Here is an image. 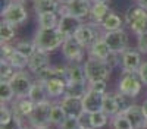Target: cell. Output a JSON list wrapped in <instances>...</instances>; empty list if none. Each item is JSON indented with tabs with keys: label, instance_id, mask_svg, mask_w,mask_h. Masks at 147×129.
<instances>
[{
	"label": "cell",
	"instance_id": "obj_1",
	"mask_svg": "<svg viewBox=\"0 0 147 129\" xmlns=\"http://www.w3.org/2000/svg\"><path fill=\"white\" fill-rule=\"evenodd\" d=\"M65 38L66 37L57 28H53V29L38 28V31L34 35L32 41H34V44L37 45L38 50L50 53V51H55L56 49H59V47H62Z\"/></svg>",
	"mask_w": 147,
	"mask_h": 129
},
{
	"label": "cell",
	"instance_id": "obj_2",
	"mask_svg": "<svg viewBox=\"0 0 147 129\" xmlns=\"http://www.w3.org/2000/svg\"><path fill=\"white\" fill-rule=\"evenodd\" d=\"M124 19H125V23L129 27V29L137 37L147 34V10L143 9L138 3L127 9Z\"/></svg>",
	"mask_w": 147,
	"mask_h": 129
},
{
	"label": "cell",
	"instance_id": "obj_3",
	"mask_svg": "<svg viewBox=\"0 0 147 129\" xmlns=\"http://www.w3.org/2000/svg\"><path fill=\"white\" fill-rule=\"evenodd\" d=\"M84 70H85V75H87V81L96 82V81H106L110 75L112 68L103 59L88 56V59L84 63Z\"/></svg>",
	"mask_w": 147,
	"mask_h": 129
},
{
	"label": "cell",
	"instance_id": "obj_4",
	"mask_svg": "<svg viewBox=\"0 0 147 129\" xmlns=\"http://www.w3.org/2000/svg\"><path fill=\"white\" fill-rule=\"evenodd\" d=\"M52 106L53 103L50 100H47L44 103L35 104V107L32 113L28 117V125L32 126L34 129H47L52 125L50 122V112H52Z\"/></svg>",
	"mask_w": 147,
	"mask_h": 129
},
{
	"label": "cell",
	"instance_id": "obj_5",
	"mask_svg": "<svg viewBox=\"0 0 147 129\" xmlns=\"http://www.w3.org/2000/svg\"><path fill=\"white\" fill-rule=\"evenodd\" d=\"M100 28H102L100 23L90 21L88 23H82L74 37L80 41V44L82 47H85V49L88 50L97 40L103 37V32L100 31Z\"/></svg>",
	"mask_w": 147,
	"mask_h": 129
},
{
	"label": "cell",
	"instance_id": "obj_6",
	"mask_svg": "<svg viewBox=\"0 0 147 129\" xmlns=\"http://www.w3.org/2000/svg\"><path fill=\"white\" fill-rule=\"evenodd\" d=\"M141 88H143V81L138 72H122V76L118 84V90L122 94H127V96L136 98L141 92Z\"/></svg>",
	"mask_w": 147,
	"mask_h": 129
},
{
	"label": "cell",
	"instance_id": "obj_7",
	"mask_svg": "<svg viewBox=\"0 0 147 129\" xmlns=\"http://www.w3.org/2000/svg\"><path fill=\"white\" fill-rule=\"evenodd\" d=\"M27 19H28V12L19 0H16V2L10 0V3L2 10V21H6L15 27L22 25Z\"/></svg>",
	"mask_w": 147,
	"mask_h": 129
},
{
	"label": "cell",
	"instance_id": "obj_8",
	"mask_svg": "<svg viewBox=\"0 0 147 129\" xmlns=\"http://www.w3.org/2000/svg\"><path fill=\"white\" fill-rule=\"evenodd\" d=\"M103 38L107 43L110 51H115L122 54L125 50H128V34L124 29H116V31H106L103 32Z\"/></svg>",
	"mask_w": 147,
	"mask_h": 129
},
{
	"label": "cell",
	"instance_id": "obj_9",
	"mask_svg": "<svg viewBox=\"0 0 147 129\" xmlns=\"http://www.w3.org/2000/svg\"><path fill=\"white\" fill-rule=\"evenodd\" d=\"M84 53L85 47H82L75 37L65 38L62 44V54L69 63H81L84 59Z\"/></svg>",
	"mask_w": 147,
	"mask_h": 129
},
{
	"label": "cell",
	"instance_id": "obj_10",
	"mask_svg": "<svg viewBox=\"0 0 147 129\" xmlns=\"http://www.w3.org/2000/svg\"><path fill=\"white\" fill-rule=\"evenodd\" d=\"M91 6H93L91 0H69L65 5H62L59 15L69 13V15H74L80 19H84V18L90 16Z\"/></svg>",
	"mask_w": 147,
	"mask_h": 129
},
{
	"label": "cell",
	"instance_id": "obj_11",
	"mask_svg": "<svg viewBox=\"0 0 147 129\" xmlns=\"http://www.w3.org/2000/svg\"><path fill=\"white\" fill-rule=\"evenodd\" d=\"M34 84V81L31 79L30 74H27L25 70H18V74L15 75V78L10 81V85L13 88L15 97H28L30 90Z\"/></svg>",
	"mask_w": 147,
	"mask_h": 129
},
{
	"label": "cell",
	"instance_id": "obj_12",
	"mask_svg": "<svg viewBox=\"0 0 147 129\" xmlns=\"http://www.w3.org/2000/svg\"><path fill=\"white\" fill-rule=\"evenodd\" d=\"M82 25V22L80 18L74 16V15H69V13H62L60 15V19H59V25H57V29L62 32L66 38L69 37H74L75 32L78 31V28Z\"/></svg>",
	"mask_w": 147,
	"mask_h": 129
},
{
	"label": "cell",
	"instance_id": "obj_13",
	"mask_svg": "<svg viewBox=\"0 0 147 129\" xmlns=\"http://www.w3.org/2000/svg\"><path fill=\"white\" fill-rule=\"evenodd\" d=\"M121 63H122V72H138L141 62V54L137 50H125L121 54Z\"/></svg>",
	"mask_w": 147,
	"mask_h": 129
},
{
	"label": "cell",
	"instance_id": "obj_14",
	"mask_svg": "<svg viewBox=\"0 0 147 129\" xmlns=\"http://www.w3.org/2000/svg\"><path fill=\"white\" fill-rule=\"evenodd\" d=\"M103 97H105L103 92H99V91H94V90L88 88V91L85 92V96L82 97L84 112L94 113V112L102 110V107H103Z\"/></svg>",
	"mask_w": 147,
	"mask_h": 129
},
{
	"label": "cell",
	"instance_id": "obj_15",
	"mask_svg": "<svg viewBox=\"0 0 147 129\" xmlns=\"http://www.w3.org/2000/svg\"><path fill=\"white\" fill-rule=\"evenodd\" d=\"M50 65V57H49V53L47 51H43V50H38L37 49V51L30 57L28 60V69L31 74H40L41 70L47 69Z\"/></svg>",
	"mask_w": 147,
	"mask_h": 129
},
{
	"label": "cell",
	"instance_id": "obj_16",
	"mask_svg": "<svg viewBox=\"0 0 147 129\" xmlns=\"http://www.w3.org/2000/svg\"><path fill=\"white\" fill-rule=\"evenodd\" d=\"M125 116L129 119V122H131V125H132L134 129H144L147 116L144 113L143 106H138V104L134 103L131 107L125 112Z\"/></svg>",
	"mask_w": 147,
	"mask_h": 129
},
{
	"label": "cell",
	"instance_id": "obj_17",
	"mask_svg": "<svg viewBox=\"0 0 147 129\" xmlns=\"http://www.w3.org/2000/svg\"><path fill=\"white\" fill-rule=\"evenodd\" d=\"M35 107V103L32 100H30L28 97H19L15 100V103L12 104V112H13V114L22 117V119H28L30 114L32 113Z\"/></svg>",
	"mask_w": 147,
	"mask_h": 129
},
{
	"label": "cell",
	"instance_id": "obj_18",
	"mask_svg": "<svg viewBox=\"0 0 147 129\" xmlns=\"http://www.w3.org/2000/svg\"><path fill=\"white\" fill-rule=\"evenodd\" d=\"M60 104H62L63 110L66 112L68 116H74V117H78L82 112V98L80 97H72V96H63L62 100H60Z\"/></svg>",
	"mask_w": 147,
	"mask_h": 129
},
{
	"label": "cell",
	"instance_id": "obj_19",
	"mask_svg": "<svg viewBox=\"0 0 147 129\" xmlns=\"http://www.w3.org/2000/svg\"><path fill=\"white\" fill-rule=\"evenodd\" d=\"M46 90L50 98H59L63 97L66 92V81L63 78H52L44 82Z\"/></svg>",
	"mask_w": 147,
	"mask_h": 129
},
{
	"label": "cell",
	"instance_id": "obj_20",
	"mask_svg": "<svg viewBox=\"0 0 147 129\" xmlns=\"http://www.w3.org/2000/svg\"><path fill=\"white\" fill-rule=\"evenodd\" d=\"M65 81L66 82H88L87 75H85V70H84V65H81V63L66 65Z\"/></svg>",
	"mask_w": 147,
	"mask_h": 129
},
{
	"label": "cell",
	"instance_id": "obj_21",
	"mask_svg": "<svg viewBox=\"0 0 147 129\" xmlns=\"http://www.w3.org/2000/svg\"><path fill=\"white\" fill-rule=\"evenodd\" d=\"M28 98L32 100L35 104L50 100V97H49V94H47V90H46V84L43 81H38V79L34 81V84L30 90V94H28Z\"/></svg>",
	"mask_w": 147,
	"mask_h": 129
},
{
	"label": "cell",
	"instance_id": "obj_22",
	"mask_svg": "<svg viewBox=\"0 0 147 129\" xmlns=\"http://www.w3.org/2000/svg\"><path fill=\"white\" fill-rule=\"evenodd\" d=\"M34 2V10L37 15L40 13H49V12H56L59 13L62 3L59 0H32Z\"/></svg>",
	"mask_w": 147,
	"mask_h": 129
},
{
	"label": "cell",
	"instance_id": "obj_23",
	"mask_svg": "<svg viewBox=\"0 0 147 129\" xmlns=\"http://www.w3.org/2000/svg\"><path fill=\"white\" fill-rule=\"evenodd\" d=\"M110 7L107 2H94L91 6V12H90V19L93 22L100 23L109 13H110Z\"/></svg>",
	"mask_w": 147,
	"mask_h": 129
},
{
	"label": "cell",
	"instance_id": "obj_24",
	"mask_svg": "<svg viewBox=\"0 0 147 129\" xmlns=\"http://www.w3.org/2000/svg\"><path fill=\"white\" fill-rule=\"evenodd\" d=\"M124 21L119 15L113 13V12H110V13L100 22V27L103 29V32L106 31H116V29H122V27H124Z\"/></svg>",
	"mask_w": 147,
	"mask_h": 129
},
{
	"label": "cell",
	"instance_id": "obj_25",
	"mask_svg": "<svg viewBox=\"0 0 147 129\" xmlns=\"http://www.w3.org/2000/svg\"><path fill=\"white\" fill-rule=\"evenodd\" d=\"M60 15L56 12H49V13H40L37 15V21H38V27L44 29H53L57 28L59 25Z\"/></svg>",
	"mask_w": 147,
	"mask_h": 129
},
{
	"label": "cell",
	"instance_id": "obj_26",
	"mask_svg": "<svg viewBox=\"0 0 147 129\" xmlns=\"http://www.w3.org/2000/svg\"><path fill=\"white\" fill-rule=\"evenodd\" d=\"M109 54H110V49H109V45H107V43L105 41L103 37L99 38L88 49V56H91V57H97V59H103V60H106Z\"/></svg>",
	"mask_w": 147,
	"mask_h": 129
},
{
	"label": "cell",
	"instance_id": "obj_27",
	"mask_svg": "<svg viewBox=\"0 0 147 129\" xmlns=\"http://www.w3.org/2000/svg\"><path fill=\"white\" fill-rule=\"evenodd\" d=\"M102 110L107 116H110V117L116 116L119 113V104H118V100H116V94H113V92H105Z\"/></svg>",
	"mask_w": 147,
	"mask_h": 129
},
{
	"label": "cell",
	"instance_id": "obj_28",
	"mask_svg": "<svg viewBox=\"0 0 147 129\" xmlns=\"http://www.w3.org/2000/svg\"><path fill=\"white\" fill-rule=\"evenodd\" d=\"M87 91H88V82H66L65 96H72V97L82 98Z\"/></svg>",
	"mask_w": 147,
	"mask_h": 129
},
{
	"label": "cell",
	"instance_id": "obj_29",
	"mask_svg": "<svg viewBox=\"0 0 147 129\" xmlns=\"http://www.w3.org/2000/svg\"><path fill=\"white\" fill-rule=\"evenodd\" d=\"M16 74H18V69L9 60L2 59V62H0V79L5 81V82H10L12 79L15 78Z\"/></svg>",
	"mask_w": 147,
	"mask_h": 129
},
{
	"label": "cell",
	"instance_id": "obj_30",
	"mask_svg": "<svg viewBox=\"0 0 147 129\" xmlns=\"http://www.w3.org/2000/svg\"><path fill=\"white\" fill-rule=\"evenodd\" d=\"M66 117H68V114H66V112L63 110L62 104H60V103H53L52 112H50V122H52V125L59 126L60 123L66 119Z\"/></svg>",
	"mask_w": 147,
	"mask_h": 129
},
{
	"label": "cell",
	"instance_id": "obj_31",
	"mask_svg": "<svg viewBox=\"0 0 147 129\" xmlns=\"http://www.w3.org/2000/svg\"><path fill=\"white\" fill-rule=\"evenodd\" d=\"M15 35H16L15 25H12L6 21H2V25H0V40H2V43H10L15 38Z\"/></svg>",
	"mask_w": 147,
	"mask_h": 129
},
{
	"label": "cell",
	"instance_id": "obj_32",
	"mask_svg": "<svg viewBox=\"0 0 147 129\" xmlns=\"http://www.w3.org/2000/svg\"><path fill=\"white\" fill-rule=\"evenodd\" d=\"M16 51H19L21 54L27 56L28 59L37 51V45L34 44V41H19L15 44Z\"/></svg>",
	"mask_w": 147,
	"mask_h": 129
},
{
	"label": "cell",
	"instance_id": "obj_33",
	"mask_svg": "<svg viewBox=\"0 0 147 129\" xmlns=\"http://www.w3.org/2000/svg\"><path fill=\"white\" fill-rule=\"evenodd\" d=\"M7 60L13 65L18 70H24L25 68H28V60L30 59L27 57V56H24V54H21L19 51H15L13 54H12Z\"/></svg>",
	"mask_w": 147,
	"mask_h": 129
},
{
	"label": "cell",
	"instance_id": "obj_34",
	"mask_svg": "<svg viewBox=\"0 0 147 129\" xmlns=\"http://www.w3.org/2000/svg\"><path fill=\"white\" fill-rule=\"evenodd\" d=\"M112 128L113 129H134L129 119L125 116V113H118L112 119Z\"/></svg>",
	"mask_w": 147,
	"mask_h": 129
},
{
	"label": "cell",
	"instance_id": "obj_35",
	"mask_svg": "<svg viewBox=\"0 0 147 129\" xmlns=\"http://www.w3.org/2000/svg\"><path fill=\"white\" fill-rule=\"evenodd\" d=\"M13 97H15V92H13V88H12L10 82L2 81L0 82V100H2V103H9V101H12Z\"/></svg>",
	"mask_w": 147,
	"mask_h": 129
},
{
	"label": "cell",
	"instance_id": "obj_36",
	"mask_svg": "<svg viewBox=\"0 0 147 129\" xmlns=\"http://www.w3.org/2000/svg\"><path fill=\"white\" fill-rule=\"evenodd\" d=\"M90 114H91V123H93V128L94 129H100V128H103V126L107 125L109 116L103 110L94 112V113H90Z\"/></svg>",
	"mask_w": 147,
	"mask_h": 129
},
{
	"label": "cell",
	"instance_id": "obj_37",
	"mask_svg": "<svg viewBox=\"0 0 147 129\" xmlns=\"http://www.w3.org/2000/svg\"><path fill=\"white\" fill-rule=\"evenodd\" d=\"M116 100H118V104H119V113H125L131 107V106L134 104L132 97L127 96V94H122L121 91L116 92Z\"/></svg>",
	"mask_w": 147,
	"mask_h": 129
},
{
	"label": "cell",
	"instance_id": "obj_38",
	"mask_svg": "<svg viewBox=\"0 0 147 129\" xmlns=\"http://www.w3.org/2000/svg\"><path fill=\"white\" fill-rule=\"evenodd\" d=\"M22 122H24L22 117L13 114V117H12L7 123L2 125V128H0V129H22V128H24V123H22Z\"/></svg>",
	"mask_w": 147,
	"mask_h": 129
},
{
	"label": "cell",
	"instance_id": "obj_39",
	"mask_svg": "<svg viewBox=\"0 0 147 129\" xmlns=\"http://www.w3.org/2000/svg\"><path fill=\"white\" fill-rule=\"evenodd\" d=\"M12 117H13V112L12 109H9L6 103H2V107H0V125L7 123Z\"/></svg>",
	"mask_w": 147,
	"mask_h": 129
},
{
	"label": "cell",
	"instance_id": "obj_40",
	"mask_svg": "<svg viewBox=\"0 0 147 129\" xmlns=\"http://www.w3.org/2000/svg\"><path fill=\"white\" fill-rule=\"evenodd\" d=\"M78 125H80V128H84V129H94L93 123H91V114L87 112H82L78 116Z\"/></svg>",
	"mask_w": 147,
	"mask_h": 129
},
{
	"label": "cell",
	"instance_id": "obj_41",
	"mask_svg": "<svg viewBox=\"0 0 147 129\" xmlns=\"http://www.w3.org/2000/svg\"><path fill=\"white\" fill-rule=\"evenodd\" d=\"M59 129H78V117H74V116H68L66 119L57 126Z\"/></svg>",
	"mask_w": 147,
	"mask_h": 129
},
{
	"label": "cell",
	"instance_id": "obj_42",
	"mask_svg": "<svg viewBox=\"0 0 147 129\" xmlns=\"http://www.w3.org/2000/svg\"><path fill=\"white\" fill-rule=\"evenodd\" d=\"M0 51H2V59L7 60V59L16 51V49H15V45H12L10 43H2V49H0Z\"/></svg>",
	"mask_w": 147,
	"mask_h": 129
},
{
	"label": "cell",
	"instance_id": "obj_43",
	"mask_svg": "<svg viewBox=\"0 0 147 129\" xmlns=\"http://www.w3.org/2000/svg\"><path fill=\"white\" fill-rule=\"evenodd\" d=\"M88 88L94 90V91H99V92H107V85H106V81H96V82H88Z\"/></svg>",
	"mask_w": 147,
	"mask_h": 129
},
{
	"label": "cell",
	"instance_id": "obj_44",
	"mask_svg": "<svg viewBox=\"0 0 147 129\" xmlns=\"http://www.w3.org/2000/svg\"><path fill=\"white\" fill-rule=\"evenodd\" d=\"M137 47L140 53H147V34L137 37Z\"/></svg>",
	"mask_w": 147,
	"mask_h": 129
},
{
	"label": "cell",
	"instance_id": "obj_45",
	"mask_svg": "<svg viewBox=\"0 0 147 129\" xmlns=\"http://www.w3.org/2000/svg\"><path fill=\"white\" fill-rule=\"evenodd\" d=\"M106 62L109 63V66L110 68H116L119 63H121V59H119V53H115V51H110V54L107 56V59H106Z\"/></svg>",
	"mask_w": 147,
	"mask_h": 129
},
{
	"label": "cell",
	"instance_id": "obj_46",
	"mask_svg": "<svg viewBox=\"0 0 147 129\" xmlns=\"http://www.w3.org/2000/svg\"><path fill=\"white\" fill-rule=\"evenodd\" d=\"M138 75H140V78H141V81H143V84L147 85V62H144V63L140 66Z\"/></svg>",
	"mask_w": 147,
	"mask_h": 129
},
{
	"label": "cell",
	"instance_id": "obj_47",
	"mask_svg": "<svg viewBox=\"0 0 147 129\" xmlns=\"http://www.w3.org/2000/svg\"><path fill=\"white\" fill-rule=\"evenodd\" d=\"M137 3H138L143 9H146V10H147V0H137Z\"/></svg>",
	"mask_w": 147,
	"mask_h": 129
},
{
	"label": "cell",
	"instance_id": "obj_48",
	"mask_svg": "<svg viewBox=\"0 0 147 129\" xmlns=\"http://www.w3.org/2000/svg\"><path fill=\"white\" fill-rule=\"evenodd\" d=\"M141 106H143V109H144V113H146V116H147V98L144 100V103H143Z\"/></svg>",
	"mask_w": 147,
	"mask_h": 129
},
{
	"label": "cell",
	"instance_id": "obj_49",
	"mask_svg": "<svg viewBox=\"0 0 147 129\" xmlns=\"http://www.w3.org/2000/svg\"><path fill=\"white\" fill-rule=\"evenodd\" d=\"M59 2H60V3H62V5H65L66 2H69V0H59Z\"/></svg>",
	"mask_w": 147,
	"mask_h": 129
},
{
	"label": "cell",
	"instance_id": "obj_50",
	"mask_svg": "<svg viewBox=\"0 0 147 129\" xmlns=\"http://www.w3.org/2000/svg\"><path fill=\"white\" fill-rule=\"evenodd\" d=\"M91 2L94 3V2H107V0H91Z\"/></svg>",
	"mask_w": 147,
	"mask_h": 129
},
{
	"label": "cell",
	"instance_id": "obj_51",
	"mask_svg": "<svg viewBox=\"0 0 147 129\" xmlns=\"http://www.w3.org/2000/svg\"><path fill=\"white\" fill-rule=\"evenodd\" d=\"M22 129H34V128H32V126H24Z\"/></svg>",
	"mask_w": 147,
	"mask_h": 129
},
{
	"label": "cell",
	"instance_id": "obj_52",
	"mask_svg": "<svg viewBox=\"0 0 147 129\" xmlns=\"http://www.w3.org/2000/svg\"><path fill=\"white\" fill-rule=\"evenodd\" d=\"M144 129H147V119H146V125H144Z\"/></svg>",
	"mask_w": 147,
	"mask_h": 129
},
{
	"label": "cell",
	"instance_id": "obj_53",
	"mask_svg": "<svg viewBox=\"0 0 147 129\" xmlns=\"http://www.w3.org/2000/svg\"><path fill=\"white\" fill-rule=\"evenodd\" d=\"M19 2H25V0H19Z\"/></svg>",
	"mask_w": 147,
	"mask_h": 129
},
{
	"label": "cell",
	"instance_id": "obj_54",
	"mask_svg": "<svg viewBox=\"0 0 147 129\" xmlns=\"http://www.w3.org/2000/svg\"><path fill=\"white\" fill-rule=\"evenodd\" d=\"M78 129H84V128H78Z\"/></svg>",
	"mask_w": 147,
	"mask_h": 129
},
{
	"label": "cell",
	"instance_id": "obj_55",
	"mask_svg": "<svg viewBox=\"0 0 147 129\" xmlns=\"http://www.w3.org/2000/svg\"><path fill=\"white\" fill-rule=\"evenodd\" d=\"M47 129H49V128H47Z\"/></svg>",
	"mask_w": 147,
	"mask_h": 129
}]
</instances>
